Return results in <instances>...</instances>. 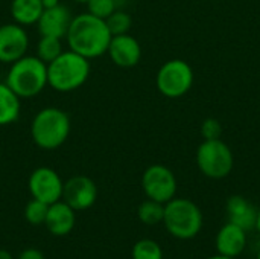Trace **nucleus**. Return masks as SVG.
Returning a JSON list of instances; mask_svg holds the SVG:
<instances>
[{
	"instance_id": "1",
	"label": "nucleus",
	"mask_w": 260,
	"mask_h": 259,
	"mask_svg": "<svg viewBox=\"0 0 260 259\" xmlns=\"http://www.w3.org/2000/svg\"><path fill=\"white\" fill-rule=\"evenodd\" d=\"M111 37L113 35L105 20L94 17L90 12H82L75 15L66 34L69 49L85 56L87 60H93L105 55Z\"/></svg>"
},
{
	"instance_id": "2",
	"label": "nucleus",
	"mask_w": 260,
	"mask_h": 259,
	"mask_svg": "<svg viewBox=\"0 0 260 259\" xmlns=\"http://www.w3.org/2000/svg\"><path fill=\"white\" fill-rule=\"evenodd\" d=\"M90 60L73 52L62 50L47 64V85L59 93H70L85 84L90 76Z\"/></svg>"
},
{
	"instance_id": "3",
	"label": "nucleus",
	"mask_w": 260,
	"mask_h": 259,
	"mask_svg": "<svg viewBox=\"0 0 260 259\" xmlns=\"http://www.w3.org/2000/svg\"><path fill=\"white\" fill-rule=\"evenodd\" d=\"M70 116L58 107L41 108L30 122L34 143L46 151L59 148L70 134Z\"/></svg>"
},
{
	"instance_id": "4",
	"label": "nucleus",
	"mask_w": 260,
	"mask_h": 259,
	"mask_svg": "<svg viewBox=\"0 0 260 259\" xmlns=\"http://www.w3.org/2000/svg\"><path fill=\"white\" fill-rule=\"evenodd\" d=\"M5 82L21 99L34 98L47 87V64L37 55H24L11 64Z\"/></svg>"
},
{
	"instance_id": "5",
	"label": "nucleus",
	"mask_w": 260,
	"mask_h": 259,
	"mask_svg": "<svg viewBox=\"0 0 260 259\" xmlns=\"http://www.w3.org/2000/svg\"><path fill=\"white\" fill-rule=\"evenodd\" d=\"M163 224L177 240H192L203 229V212L187 198L174 197L165 205Z\"/></svg>"
},
{
	"instance_id": "6",
	"label": "nucleus",
	"mask_w": 260,
	"mask_h": 259,
	"mask_svg": "<svg viewBox=\"0 0 260 259\" xmlns=\"http://www.w3.org/2000/svg\"><path fill=\"white\" fill-rule=\"evenodd\" d=\"M197 166L207 179H225L235 166L233 151L222 139L204 140L197 150Z\"/></svg>"
},
{
	"instance_id": "7",
	"label": "nucleus",
	"mask_w": 260,
	"mask_h": 259,
	"mask_svg": "<svg viewBox=\"0 0 260 259\" xmlns=\"http://www.w3.org/2000/svg\"><path fill=\"white\" fill-rule=\"evenodd\" d=\"M193 69L192 66L180 58L166 61L157 72L155 84L158 92L169 98L177 99L184 96L193 85Z\"/></svg>"
},
{
	"instance_id": "8",
	"label": "nucleus",
	"mask_w": 260,
	"mask_h": 259,
	"mask_svg": "<svg viewBox=\"0 0 260 259\" xmlns=\"http://www.w3.org/2000/svg\"><path fill=\"white\" fill-rule=\"evenodd\" d=\"M177 177L165 165H151L142 176V189L151 200L166 205L177 194Z\"/></svg>"
},
{
	"instance_id": "9",
	"label": "nucleus",
	"mask_w": 260,
	"mask_h": 259,
	"mask_svg": "<svg viewBox=\"0 0 260 259\" xmlns=\"http://www.w3.org/2000/svg\"><path fill=\"white\" fill-rule=\"evenodd\" d=\"M27 185L32 198L40 200L46 205L56 203L62 198L64 182L59 174L49 166H40L34 169Z\"/></svg>"
},
{
	"instance_id": "10",
	"label": "nucleus",
	"mask_w": 260,
	"mask_h": 259,
	"mask_svg": "<svg viewBox=\"0 0 260 259\" xmlns=\"http://www.w3.org/2000/svg\"><path fill=\"white\" fill-rule=\"evenodd\" d=\"M29 35L24 26L5 23L0 26V63L12 64L27 53Z\"/></svg>"
},
{
	"instance_id": "11",
	"label": "nucleus",
	"mask_w": 260,
	"mask_h": 259,
	"mask_svg": "<svg viewBox=\"0 0 260 259\" xmlns=\"http://www.w3.org/2000/svg\"><path fill=\"white\" fill-rule=\"evenodd\" d=\"M98 200V186L87 176H75L64 182L62 202L75 211L90 209Z\"/></svg>"
},
{
	"instance_id": "12",
	"label": "nucleus",
	"mask_w": 260,
	"mask_h": 259,
	"mask_svg": "<svg viewBox=\"0 0 260 259\" xmlns=\"http://www.w3.org/2000/svg\"><path fill=\"white\" fill-rule=\"evenodd\" d=\"M107 53L110 55V60L122 69H131L136 67L140 63L142 58V46L129 34L122 35H113Z\"/></svg>"
},
{
	"instance_id": "13",
	"label": "nucleus",
	"mask_w": 260,
	"mask_h": 259,
	"mask_svg": "<svg viewBox=\"0 0 260 259\" xmlns=\"http://www.w3.org/2000/svg\"><path fill=\"white\" fill-rule=\"evenodd\" d=\"M72 18L73 17H72L69 8L61 3L55 8L44 9L40 20L37 21L38 32H40V35H44V37L64 38L69 31Z\"/></svg>"
},
{
	"instance_id": "14",
	"label": "nucleus",
	"mask_w": 260,
	"mask_h": 259,
	"mask_svg": "<svg viewBox=\"0 0 260 259\" xmlns=\"http://www.w3.org/2000/svg\"><path fill=\"white\" fill-rule=\"evenodd\" d=\"M218 255L238 258L247 247V232L233 223H225L216 235Z\"/></svg>"
},
{
	"instance_id": "15",
	"label": "nucleus",
	"mask_w": 260,
	"mask_h": 259,
	"mask_svg": "<svg viewBox=\"0 0 260 259\" xmlns=\"http://www.w3.org/2000/svg\"><path fill=\"white\" fill-rule=\"evenodd\" d=\"M225 211H227L230 223L239 226L245 232H250V231L256 229L257 209L245 197H242V195H232L227 200Z\"/></svg>"
},
{
	"instance_id": "16",
	"label": "nucleus",
	"mask_w": 260,
	"mask_h": 259,
	"mask_svg": "<svg viewBox=\"0 0 260 259\" xmlns=\"http://www.w3.org/2000/svg\"><path fill=\"white\" fill-rule=\"evenodd\" d=\"M75 209H72L66 202H56L49 205L47 217L44 221V226L47 231L55 237H64L70 234L75 227L76 217Z\"/></svg>"
},
{
	"instance_id": "17",
	"label": "nucleus",
	"mask_w": 260,
	"mask_h": 259,
	"mask_svg": "<svg viewBox=\"0 0 260 259\" xmlns=\"http://www.w3.org/2000/svg\"><path fill=\"white\" fill-rule=\"evenodd\" d=\"M9 11L14 23L26 27L37 24L44 11V6L41 0H12Z\"/></svg>"
},
{
	"instance_id": "18",
	"label": "nucleus",
	"mask_w": 260,
	"mask_h": 259,
	"mask_svg": "<svg viewBox=\"0 0 260 259\" xmlns=\"http://www.w3.org/2000/svg\"><path fill=\"white\" fill-rule=\"evenodd\" d=\"M20 110L21 98L6 82H0V127L17 122Z\"/></svg>"
},
{
	"instance_id": "19",
	"label": "nucleus",
	"mask_w": 260,
	"mask_h": 259,
	"mask_svg": "<svg viewBox=\"0 0 260 259\" xmlns=\"http://www.w3.org/2000/svg\"><path fill=\"white\" fill-rule=\"evenodd\" d=\"M137 215L139 220L146 224V226H157L160 223H163V217H165V205L158 203L155 200L146 198L137 209Z\"/></svg>"
},
{
	"instance_id": "20",
	"label": "nucleus",
	"mask_w": 260,
	"mask_h": 259,
	"mask_svg": "<svg viewBox=\"0 0 260 259\" xmlns=\"http://www.w3.org/2000/svg\"><path fill=\"white\" fill-rule=\"evenodd\" d=\"M62 52V44H61V38H55V37H44L41 35L38 44H37V56L49 64L52 63L56 56H59Z\"/></svg>"
},
{
	"instance_id": "21",
	"label": "nucleus",
	"mask_w": 260,
	"mask_h": 259,
	"mask_svg": "<svg viewBox=\"0 0 260 259\" xmlns=\"http://www.w3.org/2000/svg\"><path fill=\"white\" fill-rule=\"evenodd\" d=\"M133 259H163V252L158 243L149 238L139 240L131 252Z\"/></svg>"
},
{
	"instance_id": "22",
	"label": "nucleus",
	"mask_w": 260,
	"mask_h": 259,
	"mask_svg": "<svg viewBox=\"0 0 260 259\" xmlns=\"http://www.w3.org/2000/svg\"><path fill=\"white\" fill-rule=\"evenodd\" d=\"M111 35H122V34H128L131 26H133V18L126 11L122 9H116L107 20H105Z\"/></svg>"
},
{
	"instance_id": "23",
	"label": "nucleus",
	"mask_w": 260,
	"mask_h": 259,
	"mask_svg": "<svg viewBox=\"0 0 260 259\" xmlns=\"http://www.w3.org/2000/svg\"><path fill=\"white\" fill-rule=\"evenodd\" d=\"M47 211H49V205L32 198L24 208V218L29 224L40 226V224H44L46 217H47Z\"/></svg>"
},
{
	"instance_id": "24",
	"label": "nucleus",
	"mask_w": 260,
	"mask_h": 259,
	"mask_svg": "<svg viewBox=\"0 0 260 259\" xmlns=\"http://www.w3.org/2000/svg\"><path fill=\"white\" fill-rule=\"evenodd\" d=\"M87 8H88L87 12L102 20H107L116 9H119L117 0H90L87 2Z\"/></svg>"
},
{
	"instance_id": "25",
	"label": "nucleus",
	"mask_w": 260,
	"mask_h": 259,
	"mask_svg": "<svg viewBox=\"0 0 260 259\" xmlns=\"http://www.w3.org/2000/svg\"><path fill=\"white\" fill-rule=\"evenodd\" d=\"M201 136L204 140H212V139H221L222 136V125L218 119L215 118H207L201 124Z\"/></svg>"
},
{
	"instance_id": "26",
	"label": "nucleus",
	"mask_w": 260,
	"mask_h": 259,
	"mask_svg": "<svg viewBox=\"0 0 260 259\" xmlns=\"http://www.w3.org/2000/svg\"><path fill=\"white\" fill-rule=\"evenodd\" d=\"M18 259H46L44 255L38 250V249H24L20 255H18Z\"/></svg>"
},
{
	"instance_id": "27",
	"label": "nucleus",
	"mask_w": 260,
	"mask_h": 259,
	"mask_svg": "<svg viewBox=\"0 0 260 259\" xmlns=\"http://www.w3.org/2000/svg\"><path fill=\"white\" fill-rule=\"evenodd\" d=\"M43 2V6L44 9H49V8H55L59 5V0H41Z\"/></svg>"
},
{
	"instance_id": "28",
	"label": "nucleus",
	"mask_w": 260,
	"mask_h": 259,
	"mask_svg": "<svg viewBox=\"0 0 260 259\" xmlns=\"http://www.w3.org/2000/svg\"><path fill=\"white\" fill-rule=\"evenodd\" d=\"M0 259H14V258H12V255H11L8 250H5V249H0Z\"/></svg>"
},
{
	"instance_id": "29",
	"label": "nucleus",
	"mask_w": 260,
	"mask_h": 259,
	"mask_svg": "<svg viewBox=\"0 0 260 259\" xmlns=\"http://www.w3.org/2000/svg\"><path fill=\"white\" fill-rule=\"evenodd\" d=\"M256 229L260 234V209H257V221H256Z\"/></svg>"
},
{
	"instance_id": "30",
	"label": "nucleus",
	"mask_w": 260,
	"mask_h": 259,
	"mask_svg": "<svg viewBox=\"0 0 260 259\" xmlns=\"http://www.w3.org/2000/svg\"><path fill=\"white\" fill-rule=\"evenodd\" d=\"M207 259H236V258H229V256H222V255H216V256H212V258Z\"/></svg>"
},
{
	"instance_id": "31",
	"label": "nucleus",
	"mask_w": 260,
	"mask_h": 259,
	"mask_svg": "<svg viewBox=\"0 0 260 259\" xmlns=\"http://www.w3.org/2000/svg\"><path fill=\"white\" fill-rule=\"evenodd\" d=\"M73 2H76V3H87V2H90V0H73Z\"/></svg>"
},
{
	"instance_id": "32",
	"label": "nucleus",
	"mask_w": 260,
	"mask_h": 259,
	"mask_svg": "<svg viewBox=\"0 0 260 259\" xmlns=\"http://www.w3.org/2000/svg\"><path fill=\"white\" fill-rule=\"evenodd\" d=\"M256 259H260V249H259V252H257V256H256Z\"/></svg>"
}]
</instances>
